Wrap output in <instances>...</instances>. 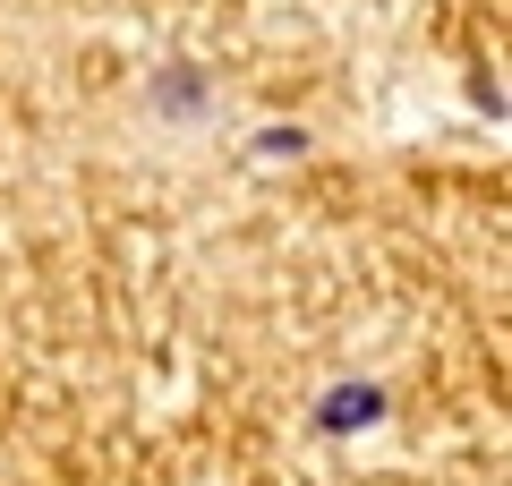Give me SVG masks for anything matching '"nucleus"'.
Listing matches in <instances>:
<instances>
[{
	"label": "nucleus",
	"instance_id": "1",
	"mask_svg": "<svg viewBox=\"0 0 512 486\" xmlns=\"http://www.w3.org/2000/svg\"><path fill=\"white\" fill-rule=\"evenodd\" d=\"M376 418H384V393H376V384H342V393H325V427H333V435L376 427Z\"/></svg>",
	"mask_w": 512,
	"mask_h": 486
}]
</instances>
